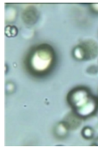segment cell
I'll return each instance as SVG.
<instances>
[{"label":"cell","mask_w":98,"mask_h":148,"mask_svg":"<svg viewBox=\"0 0 98 148\" xmlns=\"http://www.w3.org/2000/svg\"><path fill=\"white\" fill-rule=\"evenodd\" d=\"M55 63V52L47 44H41L32 48L25 59L27 71L35 76H44L51 73Z\"/></svg>","instance_id":"obj_1"},{"label":"cell","mask_w":98,"mask_h":148,"mask_svg":"<svg viewBox=\"0 0 98 148\" xmlns=\"http://www.w3.org/2000/svg\"><path fill=\"white\" fill-rule=\"evenodd\" d=\"M73 112L80 118H88L94 116L98 110V98L88 88L76 87L69 91L67 97Z\"/></svg>","instance_id":"obj_2"},{"label":"cell","mask_w":98,"mask_h":148,"mask_svg":"<svg viewBox=\"0 0 98 148\" xmlns=\"http://www.w3.org/2000/svg\"><path fill=\"white\" fill-rule=\"evenodd\" d=\"M84 52L85 60H91L94 59L98 53V45L94 40H87L80 45Z\"/></svg>","instance_id":"obj_3"},{"label":"cell","mask_w":98,"mask_h":148,"mask_svg":"<svg viewBox=\"0 0 98 148\" xmlns=\"http://www.w3.org/2000/svg\"><path fill=\"white\" fill-rule=\"evenodd\" d=\"M69 126L67 125V124L65 122H61V123H59L56 126H55V129H54V133H55V136L58 137L59 138H64L65 137L67 136L68 132H69Z\"/></svg>","instance_id":"obj_4"},{"label":"cell","mask_w":98,"mask_h":148,"mask_svg":"<svg viewBox=\"0 0 98 148\" xmlns=\"http://www.w3.org/2000/svg\"><path fill=\"white\" fill-rule=\"evenodd\" d=\"M65 123L67 124V125L69 126V128L70 129H74V126L75 125V128H77L79 127L80 125V120H79V117L74 113V114H69L67 117L66 121H64Z\"/></svg>","instance_id":"obj_5"},{"label":"cell","mask_w":98,"mask_h":148,"mask_svg":"<svg viewBox=\"0 0 98 148\" xmlns=\"http://www.w3.org/2000/svg\"><path fill=\"white\" fill-rule=\"evenodd\" d=\"M73 56L75 57V59H76L77 61H84L85 60L84 52H83V50H82V47L80 45L74 48Z\"/></svg>","instance_id":"obj_6"},{"label":"cell","mask_w":98,"mask_h":148,"mask_svg":"<svg viewBox=\"0 0 98 148\" xmlns=\"http://www.w3.org/2000/svg\"><path fill=\"white\" fill-rule=\"evenodd\" d=\"M82 135L84 138L86 139H91L94 138L95 135V131L93 128L89 127V126H86L82 129Z\"/></svg>","instance_id":"obj_7"},{"label":"cell","mask_w":98,"mask_h":148,"mask_svg":"<svg viewBox=\"0 0 98 148\" xmlns=\"http://www.w3.org/2000/svg\"><path fill=\"white\" fill-rule=\"evenodd\" d=\"M5 33L7 37H15L18 34V28L15 25H6Z\"/></svg>","instance_id":"obj_8"},{"label":"cell","mask_w":98,"mask_h":148,"mask_svg":"<svg viewBox=\"0 0 98 148\" xmlns=\"http://www.w3.org/2000/svg\"><path fill=\"white\" fill-rule=\"evenodd\" d=\"M91 8L95 11V12H98V4H94L91 5Z\"/></svg>","instance_id":"obj_9"}]
</instances>
